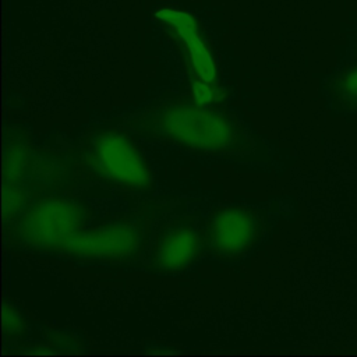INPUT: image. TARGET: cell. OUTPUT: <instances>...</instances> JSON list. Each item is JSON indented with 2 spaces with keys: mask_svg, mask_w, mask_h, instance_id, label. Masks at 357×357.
<instances>
[{
  "mask_svg": "<svg viewBox=\"0 0 357 357\" xmlns=\"http://www.w3.org/2000/svg\"><path fill=\"white\" fill-rule=\"evenodd\" d=\"M155 17L180 38L192 75V82H202L218 88L216 66L199 35L194 17L174 8H160L155 13Z\"/></svg>",
  "mask_w": 357,
  "mask_h": 357,
  "instance_id": "7",
  "label": "cell"
},
{
  "mask_svg": "<svg viewBox=\"0 0 357 357\" xmlns=\"http://www.w3.org/2000/svg\"><path fill=\"white\" fill-rule=\"evenodd\" d=\"M262 216L250 208L225 206L215 211L205 226V248L219 259H238L259 241Z\"/></svg>",
  "mask_w": 357,
  "mask_h": 357,
  "instance_id": "5",
  "label": "cell"
},
{
  "mask_svg": "<svg viewBox=\"0 0 357 357\" xmlns=\"http://www.w3.org/2000/svg\"><path fill=\"white\" fill-rule=\"evenodd\" d=\"M3 322H4V331L7 335H14L22 331L24 326V319L21 314L11 305L4 307V314H3Z\"/></svg>",
  "mask_w": 357,
  "mask_h": 357,
  "instance_id": "9",
  "label": "cell"
},
{
  "mask_svg": "<svg viewBox=\"0 0 357 357\" xmlns=\"http://www.w3.org/2000/svg\"><path fill=\"white\" fill-rule=\"evenodd\" d=\"M204 248V236L192 223H174L159 234L149 266L156 272L176 273L191 266Z\"/></svg>",
  "mask_w": 357,
  "mask_h": 357,
  "instance_id": "6",
  "label": "cell"
},
{
  "mask_svg": "<svg viewBox=\"0 0 357 357\" xmlns=\"http://www.w3.org/2000/svg\"><path fill=\"white\" fill-rule=\"evenodd\" d=\"M128 126L145 137L204 153H241L252 148L233 114L195 99L163 102L132 117Z\"/></svg>",
  "mask_w": 357,
  "mask_h": 357,
  "instance_id": "1",
  "label": "cell"
},
{
  "mask_svg": "<svg viewBox=\"0 0 357 357\" xmlns=\"http://www.w3.org/2000/svg\"><path fill=\"white\" fill-rule=\"evenodd\" d=\"M92 211L79 199L67 197L32 198L26 205L6 220L14 243L50 254L84 229Z\"/></svg>",
  "mask_w": 357,
  "mask_h": 357,
  "instance_id": "2",
  "label": "cell"
},
{
  "mask_svg": "<svg viewBox=\"0 0 357 357\" xmlns=\"http://www.w3.org/2000/svg\"><path fill=\"white\" fill-rule=\"evenodd\" d=\"M335 96L343 103L357 106V67L344 74L333 86Z\"/></svg>",
  "mask_w": 357,
  "mask_h": 357,
  "instance_id": "8",
  "label": "cell"
},
{
  "mask_svg": "<svg viewBox=\"0 0 357 357\" xmlns=\"http://www.w3.org/2000/svg\"><path fill=\"white\" fill-rule=\"evenodd\" d=\"M145 236V225L137 220L85 226L61 247L59 255L79 261L127 262L141 252Z\"/></svg>",
  "mask_w": 357,
  "mask_h": 357,
  "instance_id": "4",
  "label": "cell"
},
{
  "mask_svg": "<svg viewBox=\"0 0 357 357\" xmlns=\"http://www.w3.org/2000/svg\"><path fill=\"white\" fill-rule=\"evenodd\" d=\"M84 166L99 180L128 191H149L153 176L146 159L128 137L116 130H99L85 139Z\"/></svg>",
  "mask_w": 357,
  "mask_h": 357,
  "instance_id": "3",
  "label": "cell"
}]
</instances>
